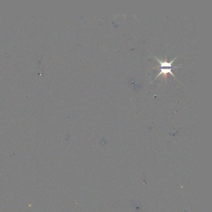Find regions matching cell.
<instances>
[{"label": "cell", "mask_w": 212, "mask_h": 212, "mask_svg": "<svg viewBox=\"0 0 212 212\" xmlns=\"http://www.w3.org/2000/svg\"><path fill=\"white\" fill-rule=\"evenodd\" d=\"M154 57L156 59V60L159 62V63L160 64V70H161L160 73L156 76L154 80H155L157 78L159 77V76H161L162 75H164L165 76V78H166L167 74H170L171 75L175 77V75L173 74V72H172V70L173 68H179V67H172V64H173V62L175 61V60L177 59V57L174 59L170 62H168L167 60H166V61L161 60L160 59H159L158 57Z\"/></svg>", "instance_id": "cell-1"}]
</instances>
